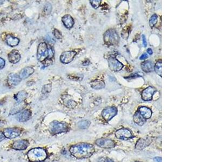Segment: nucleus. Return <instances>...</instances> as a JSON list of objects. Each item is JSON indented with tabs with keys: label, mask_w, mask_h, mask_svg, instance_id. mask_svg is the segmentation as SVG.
Instances as JSON below:
<instances>
[{
	"label": "nucleus",
	"mask_w": 216,
	"mask_h": 162,
	"mask_svg": "<svg viewBox=\"0 0 216 162\" xmlns=\"http://www.w3.org/2000/svg\"><path fill=\"white\" fill-rule=\"evenodd\" d=\"M70 152L76 158H89L94 153V146L90 144L80 143L71 146Z\"/></svg>",
	"instance_id": "f257e3e1"
},
{
	"label": "nucleus",
	"mask_w": 216,
	"mask_h": 162,
	"mask_svg": "<svg viewBox=\"0 0 216 162\" xmlns=\"http://www.w3.org/2000/svg\"><path fill=\"white\" fill-rule=\"evenodd\" d=\"M47 152L43 148H34L29 151L27 154L28 159L32 162H41L47 158Z\"/></svg>",
	"instance_id": "f03ea898"
},
{
	"label": "nucleus",
	"mask_w": 216,
	"mask_h": 162,
	"mask_svg": "<svg viewBox=\"0 0 216 162\" xmlns=\"http://www.w3.org/2000/svg\"><path fill=\"white\" fill-rule=\"evenodd\" d=\"M69 127L66 123L53 121L50 125V131L53 134H59L68 131Z\"/></svg>",
	"instance_id": "7ed1b4c3"
},
{
	"label": "nucleus",
	"mask_w": 216,
	"mask_h": 162,
	"mask_svg": "<svg viewBox=\"0 0 216 162\" xmlns=\"http://www.w3.org/2000/svg\"><path fill=\"white\" fill-rule=\"evenodd\" d=\"M104 41L108 45H116L119 42V36L115 30L110 29L105 32Z\"/></svg>",
	"instance_id": "20e7f679"
},
{
	"label": "nucleus",
	"mask_w": 216,
	"mask_h": 162,
	"mask_svg": "<svg viewBox=\"0 0 216 162\" xmlns=\"http://www.w3.org/2000/svg\"><path fill=\"white\" fill-rule=\"evenodd\" d=\"M48 56V45L45 42L41 43L39 45L37 49V58L39 61L42 62Z\"/></svg>",
	"instance_id": "39448f33"
},
{
	"label": "nucleus",
	"mask_w": 216,
	"mask_h": 162,
	"mask_svg": "<svg viewBox=\"0 0 216 162\" xmlns=\"http://www.w3.org/2000/svg\"><path fill=\"white\" fill-rule=\"evenodd\" d=\"M117 114V109L114 107H107L102 112L103 119L106 121H109L115 117Z\"/></svg>",
	"instance_id": "423d86ee"
},
{
	"label": "nucleus",
	"mask_w": 216,
	"mask_h": 162,
	"mask_svg": "<svg viewBox=\"0 0 216 162\" xmlns=\"http://www.w3.org/2000/svg\"><path fill=\"white\" fill-rule=\"evenodd\" d=\"M115 135L117 139L125 141L132 139L134 137L131 131L124 128L121 129L117 131L115 133Z\"/></svg>",
	"instance_id": "0eeeda50"
},
{
	"label": "nucleus",
	"mask_w": 216,
	"mask_h": 162,
	"mask_svg": "<svg viewBox=\"0 0 216 162\" xmlns=\"http://www.w3.org/2000/svg\"><path fill=\"white\" fill-rule=\"evenodd\" d=\"M108 63L110 70L116 72L120 71L124 67L122 63L113 57H110L108 59Z\"/></svg>",
	"instance_id": "6e6552de"
},
{
	"label": "nucleus",
	"mask_w": 216,
	"mask_h": 162,
	"mask_svg": "<svg viewBox=\"0 0 216 162\" xmlns=\"http://www.w3.org/2000/svg\"><path fill=\"white\" fill-rule=\"evenodd\" d=\"M3 133L6 137L9 139H13L20 136L21 131L19 128H11L4 129Z\"/></svg>",
	"instance_id": "1a4fd4ad"
},
{
	"label": "nucleus",
	"mask_w": 216,
	"mask_h": 162,
	"mask_svg": "<svg viewBox=\"0 0 216 162\" xmlns=\"http://www.w3.org/2000/svg\"><path fill=\"white\" fill-rule=\"evenodd\" d=\"M96 144L97 146L104 149H110L115 146V143L111 139H100L96 141Z\"/></svg>",
	"instance_id": "9d476101"
},
{
	"label": "nucleus",
	"mask_w": 216,
	"mask_h": 162,
	"mask_svg": "<svg viewBox=\"0 0 216 162\" xmlns=\"http://www.w3.org/2000/svg\"><path fill=\"white\" fill-rule=\"evenodd\" d=\"M76 55V52L74 51H66L63 52L60 56V61L63 63H69L71 62H72Z\"/></svg>",
	"instance_id": "9b49d317"
},
{
	"label": "nucleus",
	"mask_w": 216,
	"mask_h": 162,
	"mask_svg": "<svg viewBox=\"0 0 216 162\" xmlns=\"http://www.w3.org/2000/svg\"><path fill=\"white\" fill-rule=\"evenodd\" d=\"M29 145L27 140L21 139L15 141L12 144V148L17 150H23L26 149Z\"/></svg>",
	"instance_id": "f8f14e48"
},
{
	"label": "nucleus",
	"mask_w": 216,
	"mask_h": 162,
	"mask_svg": "<svg viewBox=\"0 0 216 162\" xmlns=\"http://www.w3.org/2000/svg\"><path fill=\"white\" fill-rule=\"evenodd\" d=\"M156 91V89L152 87L146 88L141 93V98L145 101H150L153 99V96Z\"/></svg>",
	"instance_id": "ddd939ff"
},
{
	"label": "nucleus",
	"mask_w": 216,
	"mask_h": 162,
	"mask_svg": "<svg viewBox=\"0 0 216 162\" xmlns=\"http://www.w3.org/2000/svg\"><path fill=\"white\" fill-rule=\"evenodd\" d=\"M21 79L17 74L14 73L10 74L8 77V85L10 87H15L21 82Z\"/></svg>",
	"instance_id": "4468645a"
},
{
	"label": "nucleus",
	"mask_w": 216,
	"mask_h": 162,
	"mask_svg": "<svg viewBox=\"0 0 216 162\" xmlns=\"http://www.w3.org/2000/svg\"><path fill=\"white\" fill-rule=\"evenodd\" d=\"M8 59L9 62L12 63H18L21 59L20 52L16 50H13L8 54Z\"/></svg>",
	"instance_id": "2eb2a0df"
},
{
	"label": "nucleus",
	"mask_w": 216,
	"mask_h": 162,
	"mask_svg": "<svg viewBox=\"0 0 216 162\" xmlns=\"http://www.w3.org/2000/svg\"><path fill=\"white\" fill-rule=\"evenodd\" d=\"M31 114L30 111L26 110L17 115L16 119L19 122H25L30 119Z\"/></svg>",
	"instance_id": "dca6fc26"
},
{
	"label": "nucleus",
	"mask_w": 216,
	"mask_h": 162,
	"mask_svg": "<svg viewBox=\"0 0 216 162\" xmlns=\"http://www.w3.org/2000/svg\"><path fill=\"white\" fill-rule=\"evenodd\" d=\"M34 72V69L32 67H26L23 68L20 73V79H26L31 75Z\"/></svg>",
	"instance_id": "f3484780"
},
{
	"label": "nucleus",
	"mask_w": 216,
	"mask_h": 162,
	"mask_svg": "<svg viewBox=\"0 0 216 162\" xmlns=\"http://www.w3.org/2000/svg\"><path fill=\"white\" fill-rule=\"evenodd\" d=\"M138 111L146 119H150L152 116V111L148 107H141L139 108Z\"/></svg>",
	"instance_id": "a211bd4d"
},
{
	"label": "nucleus",
	"mask_w": 216,
	"mask_h": 162,
	"mask_svg": "<svg viewBox=\"0 0 216 162\" xmlns=\"http://www.w3.org/2000/svg\"><path fill=\"white\" fill-rule=\"evenodd\" d=\"M64 25L66 28L70 29L72 28L74 24V21L73 18L70 15H66L62 19Z\"/></svg>",
	"instance_id": "6ab92c4d"
},
{
	"label": "nucleus",
	"mask_w": 216,
	"mask_h": 162,
	"mask_svg": "<svg viewBox=\"0 0 216 162\" xmlns=\"http://www.w3.org/2000/svg\"><path fill=\"white\" fill-rule=\"evenodd\" d=\"M26 107V103H25L24 101H22L21 102L17 103L16 105L14 107V108L12 109L10 111V114L12 115H15L20 111L23 110Z\"/></svg>",
	"instance_id": "aec40b11"
},
{
	"label": "nucleus",
	"mask_w": 216,
	"mask_h": 162,
	"mask_svg": "<svg viewBox=\"0 0 216 162\" xmlns=\"http://www.w3.org/2000/svg\"><path fill=\"white\" fill-rule=\"evenodd\" d=\"M6 42L8 45L10 47H15L19 43L20 40L16 37L11 35H8L6 37Z\"/></svg>",
	"instance_id": "412c9836"
},
{
	"label": "nucleus",
	"mask_w": 216,
	"mask_h": 162,
	"mask_svg": "<svg viewBox=\"0 0 216 162\" xmlns=\"http://www.w3.org/2000/svg\"><path fill=\"white\" fill-rule=\"evenodd\" d=\"M141 69L146 72H149L153 71V64L150 61L144 62L141 64Z\"/></svg>",
	"instance_id": "4be33fe9"
},
{
	"label": "nucleus",
	"mask_w": 216,
	"mask_h": 162,
	"mask_svg": "<svg viewBox=\"0 0 216 162\" xmlns=\"http://www.w3.org/2000/svg\"><path fill=\"white\" fill-rule=\"evenodd\" d=\"M134 122L138 125L141 126L146 122V119H144V117L141 115L139 112L138 111L134 115Z\"/></svg>",
	"instance_id": "5701e85b"
},
{
	"label": "nucleus",
	"mask_w": 216,
	"mask_h": 162,
	"mask_svg": "<svg viewBox=\"0 0 216 162\" xmlns=\"http://www.w3.org/2000/svg\"><path fill=\"white\" fill-rule=\"evenodd\" d=\"M90 85L91 87L96 90L102 89L105 87V83L102 80L99 79L93 81L91 82Z\"/></svg>",
	"instance_id": "b1692460"
},
{
	"label": "nucleus",
	"mask_w": 216,
	"mask_h": 162,
	"mask_svg": "<svg viewBox=\"0 0 216 162\" xmlns=\"http://www.w3.org/2000/svg\"><path fill=\"white\" fill-rule=\"evenodd\" d=\"M150 143V142H149L148 139H141L138 141L136 148L138 150H142L143 149L145 148L146 146L149 145Z\"/></svg>",
	"instance_id": "393cba45"
},
{
	"label": "nucleus",
	"mask_w": 216,
	"mask_h": 162,
	"mask_svg": "<svg viewBox=\"0 0 216 162\" xmlns=\"http://www.w3.org/2000/svg\"><path fill=\"white\" fill-rule=\"evenodd\" d=\"M27 96V93L25 91H21L19 92L15 96L14 99L17 101V103L24 101V99Z\"/></svg>",
	"instance_id": "a878e982"
},
{
	"label": "nucleus",
	"mask_w": 216,
	"mask_h": 162,
	"mask_svg": "<svg viewBox=\"0 0 216 162\" xmlns=\"http://www.w3.org/2000/svg\"><path fill=\"white\" fill-rule=\"evenodd\" d=\"M155 71L157 73L158 75L161 77V73H162V63H161V60H159L157 62L156 65H155Z\"/></svg>",
	"instance_id": "bb28decb"
},
{
	"label": "nucleus",
	"mask_w": 216,
	"mask_h": 162,
	"mask_svg": "<svg viewBox=\"0 0 216 162\" xmlns=\"http://www.w3.org/2000/svg\"><path fill=\"white\" fill-rule=\"evenodd\" d=\"M90 122L88 121V120L81 121V122H79L78 123V127L80 129H85L88 128L90 126Z\"/></svg>",
	"instance_id": "cd10ccee"
},
{
	"label": "nucleus",
	"mask_w": 216,
	"mask_h": 162,
	"mask_svg": "<svg viewBox=\"0 0 216 162\" xmlns=\"http://www.w3.org/2000/svg\"><path fill=\"white\" fill-rule=\"evenodd\" d=\"M157 21H158V16L156 14H154L150 19V26L151 28H153V27L156 25V24L157 23Z\"/></svg>",
	"instance_id": "c85d7f7f"
},
{
	"label": "nucleus",
	"mask_w": 216,
	"mask_h": 162,
	"mask_svg": "<svg viewBox=\"0 0 216 162\" xmlns=\"http://www.w3.org/2000/svg\"><path fill=\"white\" fill-rule=\"evenodd\" d=\"M52 10V6L50 3H47L45 5L44 11L46 15H49Z\"/></svg>",
	"instance_id": "c756f323"
},
{
	"label": "nucleus",
	"mask_w": 216,
	"mask_h": 162,
	"mask_svg": "<svg viewBox=\"0 0 216 162\" xmlns=\"http://www.w3.org/2000/svg\"><path fill=\"white\" fill-rule=\"evenodd\" d=\"M51 90V84H47L45 85L43 87L42 89V92L43 94H46V93H49Z\"/></svg>",
	"instance_id": "7c9ffc66"
},
{
	"label": "nucleus",
	"mask_w": 216,
	"mask_h": 162,
	"mask_svg": "<svg viewBox=\"0 0 216 162\" xmlns=\"http://www.w3.org/2000/svg\"><path fill=\"white\" fill-rule=\"evenodd\" d=\"M90 2L91 6L95 9H97L99 7V5L101 4V0H92V1H90Z\"/></svg>",
	"instance_id": "2f4dec72"
},
{
	"label": "nucleus",
	"mask_w": 216,
	"mask_h": 162,
	"mask_svg": "<svg viewBox=\"0 0 216 162\" xmlns=\"http://www.w3.org/2000/svg\"><path fill=\"white\" fill-rule=\"evenodd\" d=\"M66 105L68 108H75L76 106L77 103H76L74 101H72V99H70V100H68L67 101V103L66 104Z\"/></svg>",
	"instance_id": "473e14b6"
},
{
	"label": "nucleus",
	"mask_w": 216,
	"mask_h": 162,
	"mask_svg": "<svg viewBox=\"0 0 216 162\" xmlns=\"http://www.w3.org/2000/svg\"><path fill=\"white\" fill-rule=\"evenodd\" d=\"M48 59H52L54 56V53L50 45H48Z\"/></svg>",
	"instance_id": "72a5a7b5"
},
{
	"label": "nucleus",
	"mask_w": 216,
	"mask_h": 162,
	"mask_svg": "<svg viewBox=\"0 0 216 162\" xmlns=\"http://www.w3.org/2000/svg\"><path fill=\"white\" fill-rule=\"evenodd\" d=\"M54 35L57 39H61L62 38V35L61 33L60 32L59 30H58L56 29H55L54 30Z\"/></svg>",
	"instance_id": "f704fd0d"
},
{
	"label": "nucleus",
	"mask_w": 216,
	"mask_h": 162,
	"mask_svg": "<svg viewBox=\"0 0 216 162\" xmlns=\"http://www.w3.org/2000/svg\"><path fill=\"white\" fill-rule=\"evenodd\" d=\"M98 162H114V161L110 158H101L98 159Z\"/></svg>",
	"instance_id": "c9c22d12"
},
{
	"label": "nucleus",
	"mask_w": 216,
	"mask_h": 162,
	"mask_svg": "<svg viewBox=\"0 0 216 162\" xmlns=\"http://www.w3.org/2000/svg\"><path fill=\"white\" fill-rule=\"evenodd\" d=\"M5 65V61L3 59L0 58V69H2L4 68Z\"/></svg>",
	"instance_id": "e433bc0d"
},
{
	"label": "nucleus",
	"mask_w": 216,
	"mask_h": 162,
	"mask_svg": "<svg viewBox=\"0 0 216 162\" xmlns=\"http://www.w3.org/2000/svg\"><path fill=\"white\" fill-rule=\"evenodd\" d=\"M142 40H143V43L144 44V46L146 47V45H147V41H146V39L145 35H142Z\"/></svg>",
	"instance_id": "4c0bfd02"
},
{
	"label": "nucleus",
	"mask_w": 216,
	"mask_h": 162,
	"mask_svg": "<svg viewBox=\"0 0 216 162\" xmlns=\"http://www.w3.org/2000/svg\"><path fill=\"white\" fill-rule=\"evenodd\" d=\"M5 138H6V137L4 136L3 132L0 131V143L3 140H4Z\"/></svg>",
	"instance_id": "58836bf2"
},
{
	"label": "nucleus",
	"mask_w": 216,
	"mask_h": 162,
	"mask_svg": "<svg viewBox=\"0 0 216 162\" xmlns=\"http://www.w3.org/2000/svg\"><path fill=\"white\" fill-rule=\"evenodd\" d=\"M148 57V54H146V53H144V54H143L142 55H141V56L140 57L139 59H147Z\"/></svg>",
	"instance_id": "ea45409f"
},
{
	"label": "nucleus",
	"mask_w": 216,
	"mask_h": 162,
	"mask_svg": "<svg viewBox=\"0 0 216 162\" xmlns=\"http://www.w3.org/2000/svg\"><path fill=\"white\" fill-rule=\"evenodd\" d=\"M154 160L156 162H161V157H155L154 158Z\"/></svg>",
	"instance_id": "a19ab883"
},
{
	"label": "nucleus",
	"mask_w": 216,
	"mask_h": 162,
	"mask_svg": "<svg viewBox=\"0 0 216 162\" xmlns=\"http://www.w3.org/2000/svg\"><path fill=\"white\" fill-rule=\"evenodd\" d=\"M147 52L148 54L149 55H152L153 54V50L151 49V48H149L148 50H147Z\"/></svg>",
	"instance_id": "79ce46f5"
},
{
	"label": "nucleus",
	"mask_w": 216,
	"mask_h": 162,
	"mask_svg": "<svg viewBox=\"0 0 216 162\" xmlns=\"http://www.w3.org/2000/svg\"><path fill=\"white\" fill-rule=\"evenodd\" d=\"M5 124H6V122L3 121H0V128L4 126Z\"/></svg>",
	"instance_id": "37998d69"
},
{
	"label": "nucleus",
	"mask_w": 216,
	"mask_h": 162,
	"mask_svg": "<svg viewBox=\"0 0 216 162\" xmlns=\"http://www.w3.org/2000/svg\"><path fill=\"white\" fill-rule=\"evenodd\" d=\"M89 62H89V61L88 60H87L86 61V63L83 64V65H88V64L86 63H89Z\"/></svg>",
	"instance_id": "c03bdc74"
},
{
	"label": "nucleus",
	"mask_w": 216,
	"mask_h": 162,
	"mask_svg": "<svg viewBox=\"0 0 216 162\" xmlns=\"http://www.w3.org/2000/svg\"><path fill=\"white\" fill-rule=\"evenodd\" d=\"M1 109H0V114H1Z\"/></svg>",
	"instance_id": "a18cd8bd"
},
{
	"label": "nucleus",
	"mask_w": 216,
	"mask_h": 162,
	"mask_svg": "<svg viewBox=\"0 0 216 162\" xmlns=\"http://www.w3.org/2000/svg\"></svg>",
	"instance_id": "49530a36"
}]
</instances>
